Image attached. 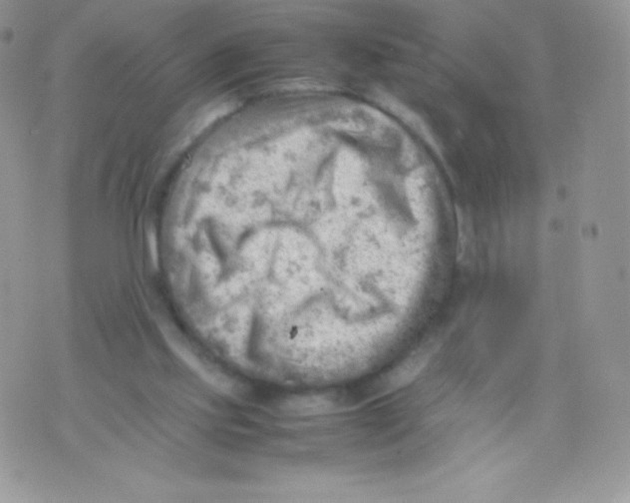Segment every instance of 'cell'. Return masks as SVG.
Returning a JSON list of instances; mask_svg holds the SVG:
<instances>
[{"instance_id":"obj_1","label":"cell","mask_w":630,"mask_h":503,"mask_svg":"<svg viewBox=\"0 0 630 503\" xmlns=\"http://www.w3.org/2000/svg\"><path fill=\"white\" fill-rule=\"evenodd\" d=\"M425 365L426 361L423 359H414L411 363L406 364L403 368L392 374L390 378L387 380V388L389 390H397L408 385L414 381L418 374H420Z\"/></svg>"}]
</instances>
